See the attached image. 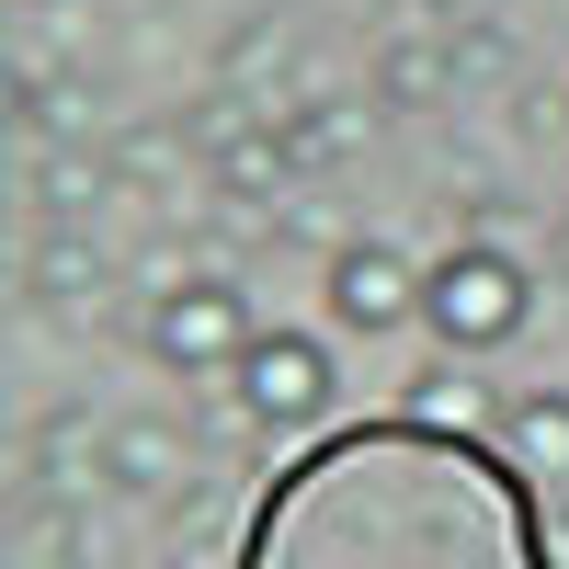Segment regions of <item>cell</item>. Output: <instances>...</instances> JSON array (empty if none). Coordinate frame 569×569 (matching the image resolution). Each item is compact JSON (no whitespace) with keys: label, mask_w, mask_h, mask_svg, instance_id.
Wrapping results in <instances>:
<instances>
[{"label":"cell","mask_w":569,"mask_h":569,"mask_svg":"<svg viewBox=\"0 0 569 569\" xmlns=\"http://www.w3.org/2000/svg\"><path fill=\"white\" fill-rule=\"evenodd\" d=\"M525 308H536L525 262L490 251V240H456L433 273H421V330H433L445 353H501L512 330H525Z\"/></svg>","instance_id":"1"},{"label":"cell","mask_w":569,"mask_h":569,"mask_svg":"<svg viewBox=\"0 0 569 569\" xmlns=\"http://www.w3.org/2000/svg\"><path fill=\"white\" fill-rule=\"evenodd\" d=\"M262 342V308H251V284L240 273H182V284H160L149 297V365H171V376H228Z\"/></svg>","instance_id":"2"},{"label":"cell","mask_w":569,"mask_h":569,"mask_svg":"<svg viewBox=\"0 0 569 569\" xmlns=\"http://www.w3.org/2000/svg\"><path fill=\"white\" fill-rule=\"evenodd\" d=\"M330 388H342V376H330V342H319V330H262V342L228 365V399H240L251 433H297V421H319Z\"/></svg>","instance_id":"3"},{"label":"cell","mask_w":569,"mask_h":569,"mask_svg":"<svg viewBox=\"0 0 569 569\" xmlns=\"http://www.w3.org/2000/svg\"><path fill=\"white\" fill-rule=\"evenodd\" d=\"M421 273H433V262H410L399 240H342L319 262L330 330H399V319H421Z\"/></svg>","instance_id":"4"},{"label":"cell","mask_w":569,"mask_h":569,"mask_svg":"<svg viewBox=\"0 0 569 569\" xmlns=\"http://www.w3.org/2000/svg\"><path fill=\"white\" fill-rule=\"evenodd\" d=\"M103 479H114V501H137V512H171V501H194V433L182 421H149V410H114L103 421Z\"/></svg>","instance_id":"5"},{"label":"cell","mask_w":569,"mask_h":569,"mask_svg":"<svg viewBox=\"0 0 569 569\" xmlns=\"http://www.w3.org/2000/svg\"><path fill=\"white\" fill-rule=\"evenodd\" d=\"M23 456H34V501H114V479H103V410H46Z\"/></svg>","instance_id":"6"},{"label":"cell","mask_w":569,"mask_h":569,"mask_svg":"<svg viewBox=\"0 0 569 569\" xmlns=\"http://www.w3.org/2000/svg\"><path fill=\"white\" fill-rule=\"evenodd\" d=\"M456 91V34L445 23H388L376 46V114H433Z\"/></svg>","instance_id":"7"},{"label":"cell","mask_w":569,"mask_h":569,"mask_svg":"<svg viewBox=\"0 0 569 569\" xmlns=\"http://www.w3.org/2000/svg\"><path fill=\"white\" fill-rule=\"evenodd\" d=\"M23 297L46 319H80L91 297H114V251L91 240V228H46V240L23 251Z\"/></svg>","instance_id":"8"},{"label":"cell","mask_w":569,"mask_h":569,"mask_svg":"<svg viewBox=\"0 0 569 569\" xmlns=\"http://www.w3.org/2000/svg\"><path fill=\"white\" fill-rule=\"evenodd\" d=\"M23 194H34L46 228H91L103 206H126V171H114V149H91V137H80V149H34V182H23Z\"/></svg>","instance_id":"9"},{"label":"cell","mask_w":569,"mask_h":569,"mask_svg":"<svg viewBox=\"0 0 569 569\" xmlns=\"http://www.w3.org/2000/svg\"><path fill=\"white\" fill-rule=\"evenodd\" d=\"M12 137H34V149H80V137H91V80L12 58Z\"/></svg>","instance_id":"10"},{"label":"cell","mask_w":569,"mask_h":569,"mask_svg":"<svg viewBox=\"0 0 569 569\" xmlns=\"http://www.w3.org/2000/svg\"><path fill=\"white\" fill-rule=\"evenodd\" d=\"M501 445L536 490H569V388H512L501 399Z\"/></svg>","instance_id":"11"},{"label":"cell","mask_w":569,"mask_h":569,"mask_svg":"<svg viewBox=\"0 0 569 569\" xmlns=\"http://www.w3.org/2000/svg\"><path fill=\"white\" fill-rule=\"evenodd\" d=\"M365 114L376 103H342V91H308V103H284V149H297V171H330V160H353L365 149Z\"/></svg>","instance_id":"12"},{"label":"cell","mask_w":569,"mask_h":569,"mask_svg":"<svg viewBox=\"0 0 569 569\" xmlns=\"http://www.w3.org/2000/svg\"><path fill=\"white\" fill-rule=\"evenodd\" d=\"M445 34H456V80H501V69H512V46H501L490 23H445Z\"/></svg>","instance_id":"13"},{"label":"cell","mask_w":569,"mask_h":569,"mask_svg":"<svg viewBox=\"0 0 569 569\" xmlns=\"http://www.w3.org/2000/svg\"><path fill=\"white\" fill-rule=\"evenodd\" d=\"M445 12H456V0H445Z\"/></svg>","instance_id":"14"}]
</instances>
